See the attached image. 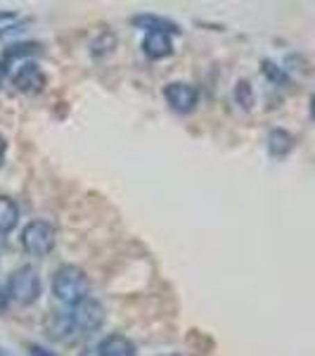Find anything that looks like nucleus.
<instances>
[{
	"instance_id": "nucleus-1",
	"label": "nucleus",
	"mask_w": 315,
	"mask_h": 356,
	"mask_svg": "<svg viewBox=\"0 0 315 356\" xmlns=\"http://www.w3.org/2000/svg\"><path fill=\"white\" fill-rule=\"evenodd\" d=\"M105 307L93 297H88V300L69 307V312H55L48 321V330L60 342H81L83 337L100 330L105 325Z\"/></svg>"
},
{
	"instance_id": "nucleus-18",
	"label": "nucleus",
	"mask_w": 315,
	"mask_h": 356,
	"mask_svg": "<svg viewBox=\"0 0 315 356\" xmlns=\"http://www.w3.org/2000/svg\"><path fill=\"white\" fill-rule=\"evenodd\" d=\"M8 307H10V295L5 288H0V314L8 312Z\"/></svg>"
},
{
	"instance_id": "nucleus-4",
	"label": "nucleus",
	"mask_w": 315,
	"mask_h": 356,
	"mask_svg": "<svg viewBox=\"0 0 315 356\" xmlns=\"http://www.w3.org/2000/svg\"><path fill=\"white\" fill-rule=\"evenodd\" d=\"M19 243H22V250H24L28 257L43 259V257H48L50 252L55 250L57 231L50 221H43V219L28 221L26 226L22 228Z\"/></svg>"
},
{
	"instance_id": "nucleus-19",
	"label": "nucleus",
	"mask_w": 315,
	"mask_h": 356,
	"mask_svg": "<svg viewBox=\"0 0 315 356\" xmlns=\"http://www.w3.org/2000/svg\"><path fill=\"white\" fill-rule=\"evenodd\" d=\"M17 19H19V17H17L15 10H0V22H10V24H12Z\"/></svg>"
},
{
	"instance_id": "nucleus-8",
	"label": "nucleus",
	"mask_w": 315,
	"mask_h": 356,
	"mask_svg": "<svg viewBox=\"0 0 315 356\" xmlns=\"http://www.w3.org/2000/svg\"><path fill=\"white\" fill-rule=\"evenodd\" d=\"M142 53L150 60H164L173 53V41H171V33L162 31H150L142 38Z\"/></svg>"
},
{
	"instance_id": "nucleus-17",
	"label": "nucleus",
	"mask_w": 315,
	"mask_h": 356,
	"mask_svg": "<svg viewBox=\"0 0 315 356\" xmlns=\"http://www.w3.org/2000/svg\"><path fill=\"white\" fill-rule=\"evenodd\" d=\"M5 159H8V138L0 134V166L5 164Z\"/></svg>"
},
{
	"instance_id": "nucleus-3",
	"label": "nucleus",
	"mask_w": 315,
	"mask_h": 356,
	"mask_svg": "<svg viewBox=\"0 0 315 356\" xmlns=\"http://www.w3.org/2000/svg\"><path fill=\"white\" fill-rule=\"evenodd\" d=\"M8 295L10 302L19 304V307H28L41 297L43 283H41V275H38L36 268L31 264H24V266L15 268L8 278Z\"/></svg>"
},
{
	"instance_id": "nucleus-15",
	"label": "nucleus",
	"mask_w": 315,
	"mask_h": 356,
	"mask_svg": "<svg viewBox=\"0 0 315 356\" xmlns=\"http://www.w3.org/2000/svg\"><path fill=\"white\" fill-rule=\"evenodd\" d=\"M261 69H263V74H266V76L271 79V81H275V83H284V81H287V76H284L282 67H278L271 60H263L261 62Z\"/></svg>"
},
{
	"instance_id": "nucleus-9",
	"label": "nucleus",
	"mask_w": 315,
	"mask_h": 356,
	"mask_svg": "<svg viewBox=\"0 0 315 356\" xmlns=\"http://www.w3.org/2000/svg\"><path fill=\"white\" fill-rule=\"evenodd\" d=\"M97 356H137L135 344L128 340L126 335H107L105 340L97 344Z\"/></svg>"
},
{
	"instance_id": "nucleus-16",
	"label": "nucleus",
	"mask_w": 315,
	"mask_h": 356,
	"mask_svg": "<svg viewBox=\"0 0 315 356\" xmlns=\"http://www.w3.org/2000/svg\"><path fill=\"white\" fill-rule=\"evenodd\" d=\"M28 356H55V352L41 347V344H28Z\"/></svg>"
},
{
	"instance_id": "nucleus-10",
	"label": "nucleus",
	"mask_w": 315,
	"mask_h": 356,
	"mask_svg": "<svg viewBox=\"0 0 315 356\" xmlns=\"http://www.w3.org/2000/svg\"><path fill=\"white\" fill-rule=\"evenodd\" d=\"M291 147H294V136H291L289 131L273 129L271 134H268V152H271V157L275 159L287 157L291 152Z\"/></svg>"
},
{
	"instance_id": "nucleus-6",
	"label": "nucleus",
	"mask_w": 315,
	"mask_h": 356,
	"mask_svg": "<svg viewBox=\"0 0 315 356\" xmlns=\"http://www.w3.org/2000/svg\"><path fill=\"white\" fill-rule=\"evenodd\" d=\"M12 83L17 90H22V93H41L43 86L48 83V79H45L43 69L36 65V62H24L19 69H17V74L12 76Z\"/></svg>"
},
{
	"instance_id": "nucleus-14",
	"label": "nucleus",
	"mask_w": 315,
	"mask_h": 356,
	"mask_svg": "<svg viewBox=\"0 0 315 356\" xmlns=\"http://www.w3.org/2000/svg\"><path fill=\"white\" fill-rule=\"evenodd\" d=\"M28 22L31 19H17L8 26H0V41H8V38H15V36H19V33H24Z\"/></svg>"
},
{
	"instance_id": "nucleus-21",
	"label": "nucleus",
	"mask_w": 315,
	"mask_h": 356,
	"mask_svg": "<svg viewBox=\"0 0 315 356\" xmlns=\"http://www.w3.org/2000/svg\"><path fill=\"white\" fill-rule=\"evenodd\" d=\"M311 117H313V122H315V93L311 97Z\"/></svg>"
},
{
	"instance_id": "nucleus-2",
	"label": "nucleus",
	"mask_w": 315,
	"mask_h": 356,
	"mask_svg": "<svg viewBox=\"0 0 315 356\" xmlns=\"http://www.w3.org/2000/svg\"><path fill=\"white\" fill-rule=\"evenodd\" d=\"M53 295L67 307L88 300L90 295V278L76 264H65L53 275Z\"/></svg>"
},
{
	"instance_id": "nucleus-7",
	"label": "nucleus",
	"mask_w": 315,
	"mask_h": 356,
	"mask_svg": "<svg viewBox=\"0 0 315 356\" xmlns=\"http://www.w3.org/2000/svg\"><path fill=\"white\" fill-rule=\"evenodd\" d=\"M130 24L135 29H142V31H162V33H171V36H178L182 31L178 22L169 19V17H159V15H150V13H142L130 17Z\"/></svg>"
},
{
	"instance_id": "nucleus-22",
	"label": "nucleus",
	"mask_w": 315,
	"mask_h": 356,
	"mask_svg": "<svg viewBox=\"0 0 315 356\" xmlns=\"http://www.w3.org/2000/svg\"><path fill=\"white\" fill-rule=\"evenodd\" d=\"M0 356H12V354H10V352H8V349H5V347H0Z\"/></svg>"
},
{
	"instance_id": "nucleus-12",
	"label": "nucleus",
	"mask_w": 315,
	"mask_h": 356,
	"mask_svg": "<svg viewBox=\"0 0 315 356\" xmlns=\"http://www.w3.org/2000/svg\"><path fill=\"white\" fill-rule=\"evenodd\" d=\"M43 53V45L41 43H33V41H19V43H12L3 50V60L12 62V60H22V57H33Z\"/></svg>"
},
{
	"instance_id": "nucleus-5",
	"label": "nucleus",
	"mask_w": 315,
	"mask_h": 356,
	"mask_svg": "<svg viewBox=\"0 0 315 356\" xmlns=\"http://www.w3.org/2000/svg\"><path fill=\"white\" fill-rule=\"evenodd\" d=\"M164 97L169 102V107L178 114H187L197 107L199 102V90L197 86L187 83V81H171L166 83L164 88Z\"/></svg>"
},
{
	"instance_id": "nucleus-13",
	"label": "nucleus",
	"mask_w": 315,
	"mask_h": 356,
	"mask_svg": "<svg viewBox=\"0 0 315 356\" xmlns=\"http://www.w3.org/2000/svg\"><path fill=\"white\" fill-rule=\"evenodd\" d=\"M235 100H237V105H242L244 110H251L254 107V88H251L249 81H239L235 86Z\"/></svg>"
},
{
	"instance_id": "nucleus-11",
	"label": "nucleus",
	"mask_w": 315,
	"mask_h": 356,
	"mask_svg": "<svg viewBox=\"0 0 315 356\" xmlns=\"http://www.w3.org/2000/svg\"><path fill=\"white\" fill-rule=\"evenodd\" d=\"M17 221H19V207L10 195H0V235L12 233Z\"/></svg>"
},
{
	"instance_id": "nucleus-20",
	"label": "nucleus",
	"mask_w": 315,
	"mask_h": 356,
	"mask_svg": "<svg viewBox=\"0 0 315 356\" xmlns=\"http://www.w3.org/2000/svg\"><path fill=\"white\" fill-rule=\"evenodd\" d=\"M8 74H10V62L0 57V86H3L5 79H8Z\"/></svg>"
}]
</instances>
